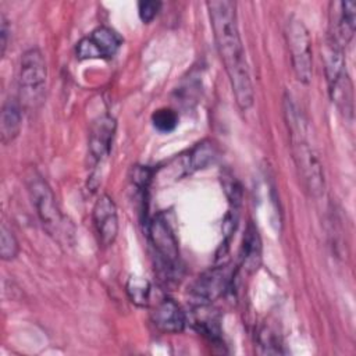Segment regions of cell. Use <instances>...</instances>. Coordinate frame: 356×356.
<instances>
[{"mask_svg": "<svg viewBox=\"0 0 356 356\" xmlns=\"http://www.w3.org/2000/svg\"><path fill=\"white\" fill-rule=\"evenodd\" d=\"M206 6L216 47L228 75L235 102L241 110L246 111L253 106L254 93L238 29L236 3L231 0H211Z\"/></svg>", "mask_w": 356, "mask_h": 356, "instance_id": "obj_1", "label": "cell"}, {"mask_svg": "<svg viewBox=\"0 0 356 356\" xmlns=\"http://www.w3.org/2000/svg\"><path fill=\"white\" fill-rule=\"evenodd\" d=\"M282 108L298 177L307 195L317 199L325 191V179L323 164L307 139L306 120L289 93L284 95Z\"/></svg>", "mask_w": 356, "mask_h": 356, "instance_id": "obj_2", "label": "cell"}, {"mask_svg": "<svg viewBox=\"0 0 356 356\" xmlns=\"http://www.w3.org/2000/svg\"><path fill=\"white\" fill-rule=\"evenodd\" d=\"M343 49L345 47H342L332 38L325 36L323 44V61L328 93L332 103H335V106L345 115V118H352L353 90L350 78L346 71Z\"/></svg>", "mask_w": 356, "mask_h": 356, "instance_id": "obj_3", "label": "cell"}, {"mask_svg": "<svg viewBox=\"0 0 356 356\" xmlns=\"http://www.w3.org/2000/svg\"><path fill=\"white\" fill-rule=\"evenodd\" d=\"M47 68L42 51L38 47L28 49L19 63L18 89L19 102L25 110H36L42 106L46 93Z\"/></svg>", "mask_w": 356, "mask_h": 356, "instance_id": "obj_4", "label": "cell"}, {"mask_svg": "<svg viewBox=\"0 0 356 356\" xmlns=\"http://www.w3.org/2000/svg\"><path fill=\"white\" fill-rule=\"evenodd\" d=\"M25 184L43 228L47 231L49 235H53L54 238L58 236L65 224L63 220V214L57 207L56 197L50 185L35 168H31L26 172Z\"/></svg>", "mask_w": 356, "mask_h": 356, "instance_id": "obj_5", "label": "cell"}, {"mask_svg": "<svg viewBox=\"0 0 356 356\" xmlns=\"http://www.w3.org/2000/svg\"><path fill=\"white\" fill-rule=\"evenodd\" d=\"M285 42L291 57V64L296 79L307 85L313 74L312 39L305 22L291 15L285 24Z\"/></svg>", "mask_w": 356, "mask_h": 356, "instance_id": "obj_6", "label": "cell"}, {"mask_svg": "<svg viewBox=\"0 0 356 356\" xmlns=\"http://www.w3.org/2000/svg\"><path fill=\"white\" fill-rule=\"evenodd\" d=\"M147 232L160 267L165 274L171 275L179 268V249L174 231L164 214L159 213L150 220Z\"/></svg>", "mask_w": 356, "mask_h": 356, "instance_id": "obj_7", "label": "cell"}, {"mask_svg": "<svg viewBox=\"0 0 356 356\" xmlns=\"http://www.w3.org/2000/svg\"><path fill=\"white\" fill-rule=\"evenodd\" d=\"M122 46V38L110 26H97L88 36L76 43V57L79 60L111 58Z\"/></svg>", "mask_w": 356, "mask_h": 356, "instance_id": "obj_8", "label": "cell"}, {"mask_svg": "<svg viewBox=\"0 0 356 356\" xmlns=\"http://www.w3.org/2000/svg\"><path fill=\"white\" fill-rule=\"evenodd\" d=\"M227 266H217L203 271L189 286V298L196 306H209L218 299L229 284Z\"/></svg>", "mask_w": 356, "mask_h": 356, "instance_id": "obj_9", "label": "cell"}, {"mask_svg": "<svg viewBox=\"0 0 356 356\" xmlns=\"http://www.w3.org/2000/svg\"><path fill=\"white\" fill-rule=\"evenodd\" d=\"M356 28V3L352 0L330 3V24L327 36L342 47L352 40Z\"/></svg>", "mask_w": 356, "mask_h": 356, "instance_id": "obj_10", "label": "cell"}, {"mask_svg": "<svg viewBox=\"0 0 356 356\" xmlns=\"http://www.w3.org/2000/svg\"><path fill=\"white\" fill-rule=\"evenodd\" d=\"M92 220L99 243L104 248L113 245L118 234V213L108 195L99 196L92 210Z\"/></svg>", "mask_w": 356, "mask_h": 356, "instance_id": "obj_11", "label": "cell"}, {"mask_svg": "<svg viewBox=\"0 0 356 356\" xmlns=\"http://www.w3.org/2000/svg\"><path fill=\"white\" fill-rule=\"evenodd\" d=\"M115 118L108 114H103L92 122L88 139V150L93 164L103 161L108 156L115 135Z\"/></svg>", "mask_w": 356, "mask_h": 356, "instance_id": "obj_12", "label": "cell"}, {"mask_svg": "<svg viewBox=\"0 0 356 356\" xmlns=\"http://www.w3.org/2000/svg\"><path fill=\"white\" fill-rule=\"evenodd\" d=\"M152 324L156 330L164 334H178L184 331L186 316L182 307L170 298L160 300L150 313Z\"/></svg>", "mask_w": 356, "mask_h": 356, "instance_id": "obj_13", "label": "cell"}, {"mask_svg": "<svg viewBox=\"0 0 356 356\" xmlns=\"http://www.w3.org/2000/svg\"><path fill=\"white\" fill-rule=\"evenodd\" d=\"M22 104L19 99L10 97L4 102L0 114V139L3 145L11 143L22 125Z\"/></svg>", "mask_w": 356, "mask_h": 356, "instance_id": "obj_14", "label": "cell"}, {"mask_svg": "<svg viewBox=\"0 0 356 356\" xmlns=\"http://www.w3.org/2000/svg\"><path fill=\"white\" fill-rule=\"evenodd\" d=\"M242 267L248 273H253L257 270L260 260H261V242L257 232V228L253 225V222L248 224V228L245 231L243 243H242Z\"/></svg>", "mask_w": 356, "mask_h": 356, "instance_id": "obj_15", "label": "cell"}, {"mask_svg": "<svg viewBox=\"0 0 356 356\" xmlns=\"http://www.w3.org/2000/svg\"><path fill=\"white\" fill-rule=\"evenodd\" d=\"M214 159H216V149H214V145L210 140H203V142L197 143L188 153V157L185 160L186 174L188 172L191 174L196 170L204 168L206 165L213 163Z\"/></svg>", "mask_w": 356, "mask_h": 356, "instance_id": "obj_16", "label": "cell"}, {"mask_svg": "<svg viewBox=\"0 0 356 356\" xmlns=\"http://www.w3.org/2000/svg\"><path fill=\"white\" fill-rule=\"evenodd\" d=\"M152 286L150 282L142 277H131L127 282V293L132 303L140 307L149 306Z\"/></svg>", "mask_w": 356, "mask_h": 356, "instance_id": "obj_17", "label": "cell"}, {"mask_svg": "<svg viewBox=\"0 0 356 356\" xmlns=\"http://www.w3.org/2000/svg\"><path fill=\"white\" fill-rule=\"evenodd\" d=\"M152 124L159 132L168 134L177 128L178 114L175 110H172L170 107L157 108L152 114Z\"/></svg>", "mask_w": 356, "mask_h": 356, "instance_id": "obj_18", "label": "cell"}, {"mask_svg": "<svg viewBox=\"0 0 356 356\" xmlns=\"http://www.w3.org/2000/svg\"><path fill=\"white\" fill-rule=\"evenodd\" d=\"M19 252V245L10 228L6 227V224H1L0 228V257L4 261L14 260Z\"/></svg>", "mask_w": 356, "mask_h": 356, "instance_id": "obj_19", "label": "cell"}, {"mask_svg": "<svg viewBox=\"0 0 356 356\" xmlns=\"http://www.w3.org/2000/svg\"><path fill=\"white\" fill-rule=\"evenodd\" d=\"M259 346L261 348V353H281L280 350V341L278 338L273 334L271 330L268 328H263L259 332Z\"/></svg>", "mask_w": 356, "mask_h": 356, "instance_id": "obj_20", "label": "cell"}, {"mask_svg": "<svg viewBox=\"0 0 356 356\" xmlns=\"http://www.w3.org/2000/svg\"><path fill=\"white\" fill-rule=\"evenodd\" d=\"M161 8V3L156 1V0H143L138 3V13H139V18L142 19V22L149 24L152 22L156 15L159 14Z\"/></svg>", "mask_w": 356, "mask_h": 356, "instance_id": "obj_21", "label": "cell"}, {"mask_svg": "<svg viewBox=\"0 0 356 356\" xmlns=\"http://www.w3.org/2000/svg\"><path fill=\"white\" fill-rule=\"evenodd\" d=\"M10 24L4 14L0 15V56L3 57L6 54L7 46H8V38H10Z\"/></svg>", "mask_w": 356, "mask_h": 356, "instance_id": "obj_22", "label": "cell"}]
</instances>
